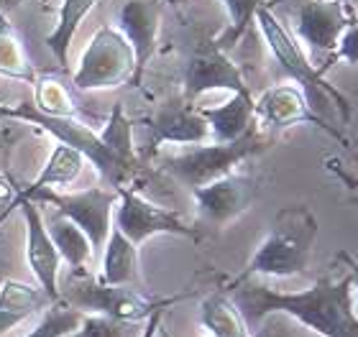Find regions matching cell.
<instances>
[{
	"label": "cell",
	"mask_w": 358,
	"mask_h": 337,
	"mask_svg": "<svg viewBox=\"0 0 358 337\" xmlns=\"http://www.w3.org/2000/svg\"><path fill=\"white\" fill-rule=\"evenodd\" d=\"M113 227H118L134 246H141L154 235H179V238L200 240V232L189 227L177 212L149 202L134 187L118 189V204L113 210Z\"/></svg>",
	"instance_id": "9c48e42d"
},
{
	"label": "cell",
	"mask_w": 358,
	"mask_h": 337,
	"mask_svg": "<svg viewBox=\"0 0 358 337\" xmlns=\"http://www.w3.org/2000/svg\"><path fill=\"white\" fill-rule=\"evenodd\" d=\"M345 3H348V6H353V0H345Z\"/></svg>",
	"instance_id": "8d00e7d4"
},
{
	"label": "cell",
	"mask_w": 358,
	"mask_h": 337,
	"mask_svg": "<svg viewBox=\"0 0 358 337\" xmlns=\"http://www.w3.org/2000/svg\"><path fill=\"white\" fill-rule=\"evenodd\" d=\"M49 304H54L41 286H31L15 278H8L0 284V335L26 322L31 315L44 312Z\"/></svg>",
	"instance_id": "ac0fdd59"
},
{
	"label": "cell",
	"mask_w": 358,
	"mask_h": 337,
	"mask_svg": "<svg viewBox=\"0 0 358 337\" xmlns=\"http://www.w3.org/2000/svg\"><path fill=\"white\" fill-rule=\"evenodd\" d=\"M100 281L113 286H138L141 284V271H138V246L118 230L110 227V235L103 248V269Z\"/></svg>",
	"instance_id": "d6986e66"
},
{
	"label": "cell",
	"mask_w": 358,
	"mask_h": 337,
	"mask_svg": "<svg viewBox=\"0 0 358 337\" xmlns=\"http://www.w3.org/2000/svg\"><path fill=\"white\" fill-rule=\"evenodd\" d=\"M157 337H172V335H169V330H164V324H159Z\"/></svg>",
	"instance_id": "d590c367"
},
{
	"label": "cell",
	"mask_w": 358,
	"mask_h": 337,
	"mask_svg": "<svg viewBox=\"0 0 358 337\" xmlns=\"http://www.w3.org/2000/svg\"><path fill=\"white\" fill-rule=\"evenodd\" d=\"M241 312L248 332L256 335L268 315H289L320 337H358V312L353 304L351 278L322 274L305 292H276L271 286L243 278L225 286Z\"/></svg>",
	"instance_id": "6da1fadb"
},
{
	"label": "cell",
	"mask_w": 358,
	"mask_h": 337,
	"mask_svg": "<svg viewBox=\"0 0 358 337\" xmlns=\"http://www.w3.org/2000/svg\"><path fill=\"white\" fill-rule=\"evenodd\" d=\"M15 135L13 130L6 126V118H0V181L6 177V169H8V153H10V146H13Z\"/></svg>",
	"instance_id": "f546056e"
},
{
	"label": "cell",
	"mask_w": 358,
	"mask_h": 337,
	"mask_svg": "<svg viewBox=\"0 0 358 337\" xmlns=\"http://www.w3.org/2000/svg\"><path fill=\"white\" fill-rule=\"evenodd\" d=\"M254 120L262 130H284V128L299 126V123H310V126L325 130L330 138H336L341 146H348L345 135L310 107L305 92L299 90L297 84H274V87L264 90L262 98L254 100Z\"/></svg>",
	"instance_id": "7c38bea8"
},
{
	"label": "cell",
	"mask_w": 358,
	"mask_h": 337,
	"mask_svg": "<svg viewBox=\"0 0 358 337\" xmlns=\"http://www.w3.org/2000/svg\"><path fill=\"white\" fill-rule=\"evenodd\" d=\"M200 322L210 337H254L225 289H215L202 299Z\"/></svg>",
	"instance_id": "44dd1931"
},
{
	"label": "cell",
	"mask_w": 358,
	"mask_h": 337,
	"mask_svg": "<svg viewBox=\"0 0 358 337\" xmlns=\"http://www.w3.org/2000/svg\"><path fill=\"white\" fill-rule=\"evenodd\" d=\"M141 330L136 324L120 322L105 315H83V322L69 337H138Z\"/></svg>",
	"instance_id": "4316f807"
},
{
	"label": "cell",
	"mask_w": 358,
	"mask_h": 337,
	"mask_svg": "<svg viewBox=\"0 0 358 337\" xmlns=\"http://www.w3.org/2000/svg\"><path fill=\"white\" fill-rule=\"evenodd\" d=\"M97 0H62L59 8V18H57V26L54 31L46 36V46L49 52L54 54V59L59 61L62 69H67L69 64V44H72V36L77 33L80 23L87 18V13L95 8Z\"/></svg>",
	"instance_id": "7402d4cb"
},
{
	"label": "cell",
	"mask_w": 358,
	"mask_h": 337,
	"mask_svg": "<svg viewBox=\"0 0 358 337\" xmlns=\"http://www.w3.org/2000/svg\"><path fill=\"white\" fill-rule=\"evenodd\" d=\"M64 304L80 309L83 315H105L120 322H146L154 312L174 307L177 301L187 299L189 294L174 297H146L138 286H113L103 284L100 278L87 276L85 271H72V278L64 289H59Z\"/></svg>",
	"instance_id": "5b68a950"
},
{
	"label": "cell",
	"mask_w": 358,
	"mask_h": 337,
	"mask_svg": "<svg viewBox=\"0 0 358 337\" xmlns=\"http://www.w3.org/2000/svg\"><path fill=\"white\" fill-rule=\"evenodd\" d=\"M271 146V138L264 135L259 123L254 120V126L248 128L246 133L236 138L231 143H213V146H194V149L177 153V156H164L162 158V169H164L172 179H177L182 187L194 192L197 187H205L210 181L220 179L225 174L236 172V166L243 164L246 158L262 153Z\"/></svg>",
	"instance_id": "8992f818"
},
{
	"label": "cell",
	"mask_w": 358,
	"mask_h": 337,
	"mask_svg": "<svg viewBox=\"0 0 358 337\" xmlns=\"http://www.w3.org/2000/svg\"><path fill=\"white\" fill-rule=\"evenodd\" d=\"M356 8L345 0H305L297 10V36L315 54H322V64L317 67L325 77V64L338 49V41L353 21Z\"/></svg>",
	"instance_id": "30bf717a"
},
{
	"label": "cell",
	"mask_w": 358,
	"mask_h": 337,
	"mask_svg": "<svg viewBox=\"0 0 358 337\" xmlns=\"http://www.w3.org/2000/svg\"><path fill=\"white\" fill-rule=\"evenodd\" d=\"M338 61H343L348 67H358V10L353 15V21L348 23V29L343 31V36L338 41V49L333 52V57L328 59L325 64V75H328V69Z\"/></svg>",
	"instance_id": "f1b7e54d"
},
{
	"label": "cell",
	"mask_w": 358,
	"mask_h": 337,
	"mask_svg": "<svg viewBox=\"0 0 358 337\" xmlns=\"http://www.w3.org/2000/svg\"><path fill=\"white\" fill-rule=\"evenodd\" d=\"M136 72V57L128 38L113 26H103L90 38L87 49L80 57V67L72 75L75 90H113L131 84Z\"/></svg>",
	"instance_id": "ba28073f"
},
{
	"label": "cell",
	"mask_w": 358,
	"mask_h": 337,
	"mask_svg": "<svg viewBox=\"0 0 358 337\" xmlns=\"http://www.w3.org/2000/svg\"><path fill=\"white\" fill-rule=\"evenodd\" d=\"M325 166H328L330 174H336L338 179L343 181L345 187L351 189V192H358V177H353V174H348L345 169H341V164H338V158H328L325 161Z\"/></svg>",
	"instance_id": "4dcf8cb0"
},
{
	"label": "cell",
	"mask_w": 358,
	"mask_h": 337,
	"mask_svg": "<svg viewBox=\"0 0 358 337\" xmlns=\"http://www.w3.org/2000/svg\"><path fill=\"white\" fill-rule=\"evenodd\" d=\"M254 18H256V23H259V29H262V36H264V41H266L268 52L274 54L276 64L292 77V82L297 84L299 90L305 92L310 107H313L322 120H328L330 110H338L343 123H351V118H353L351 100L345 98L341 90H336V87L317 72V67H315L313 61H310V57L305 54V49L297 44V38L292 36L289 31L284 29V23L271 13V8L259 3Z\"/></svg>",
	"instance_id": "277c9868"
},
{
	"label": "cell",
	"mask_w": 358,
	"mask_h": 337,
	"mask_svg": "<svg viewBox=\"0 0 358 337\" xmlns=\"http://www.w3.org/2000/svg\"><path fill=\"white\" fill-rule=\"evenodd\" d=\"M162 15H164L162 0H126L118 10V31L128 38L136 57V72L134 80H131L134 87L141 84L146 64L157 52Z\"/></svg>",
	"instance_id": "2e32d148"
},
{
	"label": "cell",
	"mask_w": 358,
	"mask_h": 337,
	"mask_svg": "<svg viewBox=\"0 0 358 337\" xmlns=\"http://www.w3.org/2000/svg\"><path fill=\"white\" fill-rule=\"evenodd\" d=\"M213 90H228V92L248 90L238 64L228 57L225 49L217 46L215 38L197 44L194 52L189 54L185 67V95H182V100L192 105L194 100Z\"/></svg>",
	"instance_id": "8fae6325"
},
{
	"label": "cell",
	"mask_w": 358,
	"mask_h": 337,
	"mask_svg": "<svg viewBox=\"0 0 358 337\" xmlns=\"http://www.w3.org/2000/svg\"><path fill=\"white\" fill-rule=\"evenodd\" d=\"M356 146H358V141H356Z\"/></svg>",
	"instance_id": "74e56055"
},
{
	"label": "cell",
	"mask_w": 358,
	"mask_h": 337,
	"mask_svg": "<svg viewBox=\"0 0 358 337\" xmlns=\"http://www.w3.org/2000/svg\"><path fill=\"white\" fill-rule=\"evenodd\" d=\"M341 261L348 266V278H351V294H353V304L358 307V261L353 258V255L348 253H341L338 255Z\"/></svg>",
	"instance_id": "1f68e13d"
},
{
	"label": "cell",
	"mask_w": 358,
	"mask_h": 337,
	"mask_svg": "<svg viewBox=\"0 0 358 337\" xmlns=\"http://www.w3.org/2000/svg\"><path fill=\"white\" fill-rule=\"evenodd\" d=\"M200 115L208 120L213 141L231 143L254 126V95L251 90L233 92L231 100L215 107H197Z\"/></svg>",
	"instance_id": "e0dca14e"
},
{
	"label": "cell",
	"mask_w": 358,
	"mask_h": 337,
	"mask_svg": "<svg viewBox=\"0 0 358 337\" xmlns=\"http://www.w3.org/2000/svg\"><path fill=\"white\" fill-rule=\"evenodd\" d=\"M317 240V218L307 204L282 207L271 220L268 235L251 255L246 271L236 281L251 276L287 278L307 274Z\"/></svg>",
	"instance_id": "7a4b0ae2"
},
{
	"label": "cell",
	"mask_w": 358,
	"mask_h": 337,
	"mask_svg": "<svg viewBox=\"0 0 358 337\" xmlns=\"http://www.w3.org/2000/svg\"><path fill=\"white\" fill-rule=\"evenodd\" d=\"M0 118L31 123V126L54 135L59 143H67V146L77 149L90 164L95 166V172L100 174L105 187H131V181L138 177L141 164H131L123 156H118L103 135L92 130L83 120L72 118V115H49V112L38 110L36 103H13V105H0Z\"/></svg>",
	"instance_id": "3957f363"
},
{
	"label": "cell",
	"mask_w": 358,
	"mask_h": 337,
	"mask_svg": "<svg viewBox=\"0 0 358 337\" xmlns=\"http://www.w3.org/2000/svg\"><path fill=\"white\" fill-rule=\"evenodd\" d=\"M0 77L21 80V82H36L34 67L23 52L21 38L15 36L6 18H0Z\"/></svg>",
	"instance_id": "cb8c5ba5"
},
{
	"label": "cell",
	"mask_w": 358,
	"mask_h": 337,
	"mask_svg": "<svg viewBox=\"0 0 358 337\" xmlns=\"http://www.w3.org/2000/svg\"><path fill=\"white\" fill-rule=\"evenodd\" d=\"M15 204H21L23 223H26V258L29 266L36 276L38 286L46 292V297L52 301H62L59 297V250L54 248L49 230L44 223V210L41 204L23 200V197H13Z\"/></svg>",
	"instance_id": "9a60e30c"
},
{
	"label": "cell",
	"mask_w": 358,
	"mask_h": 337,
	"mask_svg": "<svg viewBox=\"0 0 358 337\" xmlns=\"http://www.w3.org/2000/svg\"><path fill=\"white\" fill-rule=\"evenodd\" d=\"M18 0H0V10H8V8H13Z\"/></svg>",
	"instance_id": "e575fe53"
},
{
	"label": "cell",
	"mask_w": 358,
	"mask_h": 337,
	"mask_svg": "<svg viewBox=\"0 0 358 337\" xmlns=\"http://www.w3.org/2000/svg\"><path fill=\"white\" fill-rule=\"evenodd\" d=\"M83 322V312L64 301H54L44 309V315L26 337H69Z\"/></svg>",
	"instance_id": "d4e9b609"
},
{
	"label": "cell",
	"mask_w": 358,
	"mask_h": 337,
	"mask_svg": "<svg viewBox=\"0 0 358 337\" xmlns=\"http://www.w3.org/2000/svg\"><path fill=\"white\" fill-rule=\"evenodd\" d=\"M85 161H87V158H85L77 149H72V146H67V143L57 141V146H54L52 153H49V158H46V166L41 169V174L31 181L29 187L31 189L67 187V184H72V181L83 174Z\"/></svg>",
	"instance_id": "603a6c76"
},
{
	"label": "cell",
	"mask_w": 358,
	"mask_h": 337,
	"mask_svg": "<svg viewBox=\"0 0 358 337\" xmlns=\"http://www.w3.org/2000/svg\"><path fill=\"white\" fill-rule=\"evenodd\" d=\"M15 197L31 200V202L41 204V207H52L67 220H72L90 238V246L100 258L105 240H108L113 227V210L118 204V189L90 187L83 189V192H72V195H59L52 187H23L15 192Z\"/></svg>",
	"instance_id": "52a82bcc"
},
{
	"label": "cell",
	"mask_w": 358,
	"mask_h": 337,
	"mask_svg": "<svg viewBox=\"0 0 358 337\" xmlns=\"http://www.w3.org/2000/svg\"><path fill=\"white\" fill-rule=\"evenodd\" d=\"M44 223H46V230H49V238H52L54 248L59 250L62 261L69 263L72 271H85V266H87V263L92 261V255H95L87 235H85L72 220H67L57 210H54L52 215H44Z\"/></svg>",
	"instance_id": "ffe728a7"
},
{
	"label": "cell",
	"mask_w": 358,
	"mask_h": 337,
	"mask_svg": "<svg viewBox=\"0 0 358 337\" xmlns=\"http://www.w3.org/2000/svg\"><path fill=\"white\" fill-rule=\"evenodd\" d=\"M13 197H10V195H0V220L6 218L8 212H10L15 207V200H13Z\"/></svg>",
	"instance_id": "836d02e7"
},
{
	"label": "cell",
	"mask_w": 358,
	"mask_h": 337,
	"mask_svg": "<svg viewBox=\"0 0 358 337\" xmlns=\"http://www.w3.org/2000/svg\"><path fill=\"white\" fill-rule=\"evenodd\" d=\"M220 3H223L225 10H228L231 26H228V31H225V33H220L215 41H217V46H220V49L231 52L233 46L241 41V36L248 31V26H251V21H254L256 6H259L262 0H220Z\"/></svg>",
	"instance_id": "484cf974"
},
{
	"label": "cell",
	"mask_w": 358,
	"mask_h": 337,
	"mask_svg": "<svg viewBox=\"0 0 358 337\" xmlns=\"http://www.w3.org/2000/svg\"><path fill=\"white\" fill-rule=\"evenodd\" d=\"M164 312L166 309H162V312H154V315L143 322V330L138 337H157V330H159V324H162V320H164Z\"/></svg>",
	"instance_id": "d6a6232c"
},
{
	"label": "cell",
	"mask_w": 358,
	"mask_h": 337,
	"mask_svg": "<svg viewBox=\"0 0 358 337\" xmlns=\"http://www.w3.org/2000/svg\"><path fill=\"white\" fill-rule=\"evenodd\" d=\"M36 84V107L49 115H72L75 118V100L59 82H34Z\"/></svg>",
	"instance_id": "83f0119b"
},
{
	"label": "cell",
	"mask_w": 358,
	"mask_h": 337,
	"mask_svg": "<svg viewBox=\"0 0 358 337\" xmlns=\"http://www.w3.org/2000/svg\"><path fill=\"white\" fill-rule=\"evenodd\" d=\"M256 179L248 174H225L220 179L210 181L205 187L192 192L197 215L205 225L225 227L228 223L238 220L256 200Z\"/></svg>",
	"instance_id": "4fadbf2b"
},
{
	"label": "cell",
	"mask_w": 358,
	"mask_h": 337,
	"mask_svg": "<svg viewBox=\"0 0 358 337\" xmlns=\"http://www.w3.org/2000/svg\"><path fill=\"white\" fill-rule=\"evenodd\" d=\"M146 151L143 156H154L159 146L164 143H182V146H200L213 138L208 120L202 118L200 110L185 100L166 103L146 120Z\"/></svg>",
	"instance_id": "5bb4252c"
}]
</instances>
